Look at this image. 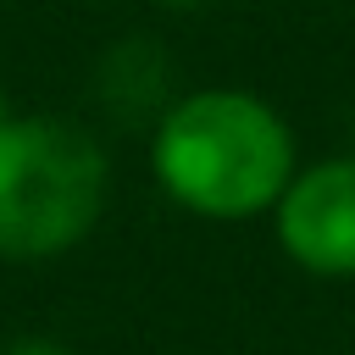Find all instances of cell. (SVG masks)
Instances as JSON below:
<instances>
[{"label": "cell", "instance_id": "1", "mask_svg": "<svg viewBox=\"0 0 355 355\" xmlns=\"http://www.w3.org/2000/svg\"><path fill=\"white\" fill-rule=\"evenodd\" d=\"M150 166L161 189L211 222H244L277 205L300 172L288 122L250 89H194L178 94L155 122Z\"/></svg>", "mask_w": 355, "mask_h": 355}, {"label": "cell", "instance_id": "2", "mask_svg": "<svg viewBox=\"0 0 355 355\" xmlns=\"http://www.w3.org/2000/svg\"><path fill=\"white\" fill-rule=\"evenodd\" d=\"M105 144L67 116H0V255L50 261L105 211Z\"/></svg>", "mask_w": 355, "mask_h": 355}, {"label": "cell", "instance_id": "3", "mask_svg": "<svg viewBox=\"0 0 355 355\" xmlns=\"http://www.w3.org/2000/svg\"><path fill=\"white\" fill-rule=\"evenodd\" d=\"M283 255L311 277H355V155L311 161L272 205Z\"/></svg>", "mask_w": 355, "mask_h": 355}, {"label": "cell", "instance_id": "4", "mask_svg": "<svg viewBox=\"0 0 355 355\" xmlns=\"http://www.w3.org/2000/svg\"><path fill=\"white\" fill-rule=\"evenodd\" d=\"M94 94L105 105L111 122L122 128H155L172 111V55L161 50V39L150 33H128L116 39L100 67H94Z\"/></svg>", "mask_w": 355, "mask_h": 355}, {"label": "cell", "instance_id": "5", "mask_svg": "<svg viewBox=\"0 0 355 355\" xmlns=\"http://www.w3.org/2000/svg\"><path fill=\"white\" fill-rule=\"evenodd\" d=\"M0 355H72V349L55 344V338H17V344H6Z\"/></svg>", "mask_w": 355, "mask_h": 355}, {"label": "cell", "instance_id": "6", "mask_svg": "<svg viewBox=\"0 0 355 355\" xmlns=\"http://www.w3.org/2000/svg\"><path fill=\"white\" fill-rule=\"evenodd\" d=\"M166 6H172V11H200L205 0H166Z\"/></svg>", "mask_w": 355, "mask_h": 355}, {"label": "cell", "instance_id": "7", "mask_svg": "<svg viewBox=\"0 0 355 355\" xmlns=\"http://www.w3.org/2000/svg\"><path fill=\"white\" fill-rule=\"evenodd\" d=\"M0 116H11V111H6V89H0Z\"/></svg>", "mask_w": 355, "mask_h": 355}]
</instances>
